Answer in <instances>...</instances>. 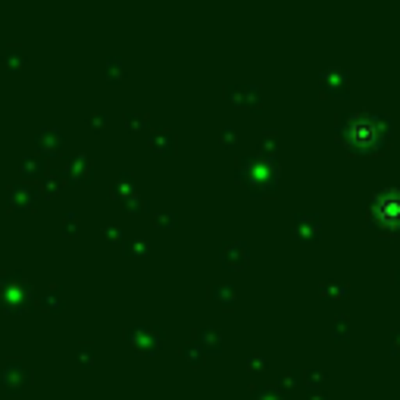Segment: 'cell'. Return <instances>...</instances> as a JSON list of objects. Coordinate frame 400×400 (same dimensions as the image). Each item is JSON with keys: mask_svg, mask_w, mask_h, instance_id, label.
Wrapping results in <instances>:
<instances>
[]
</instances>
